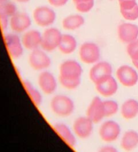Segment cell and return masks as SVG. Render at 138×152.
I'll list each match as a JSON object with an SVG mask.
<instances>
[{
  "instance_id": "d590c367",
  "label": "cell",
  "mask_w": 138,
  "mask_h": 152,
  "mask_svg": "<svg viewBox=\"0 0 138 152\" xmlns=\"http://www.w3.org/2000/svg\"><path fill=\"white\" fill-rule=\"evenodd\" d=\"M137 42H138V38H137Z\"/></svg>"
},
{
  "instance_id": "4dcf8cb0",
  "label": "cell",
  "mask_w": 138,
  "mask_h": 152,
  "mask_svg": "<svg viewBox=\"0 0 138 152\" xmlns=\"http://www.w3.org/2000/svg\"><path fill=\"white\" fill-rule=\"evenodd\" d=\"M100 151H110V152H116L117 151V149H116L115 147L113 146H111V145H106L102 147V148H100V149L99 150Z\"/></svg>"
},
{
  "instance_id": "5bb4252c",
  "label": "cell",
  "mask_w": 138,
  "mask_h": 152,
  "mask_svg": "<svg viewBox=\"0 0 138 152\" xmlns=\"http://www.w3.org/2000/svg\"><path fill=\"white\" fill-rule=\"evenodd\" d=\"M31 19L24 12H17L10 18V26L13 32L22 33L25 32L31 26Z\"/></svg>"
},
{
  "instance_id": "836d02e7",
  "label": "cell",
  "mask_w": 138,
  "mask_h": 152,
  "mask_svg": "<svg viewBox=\"0 0 138 152\" xmlns=\"http://www.w3.org/2000/svg\"><path fill=\"white\" fill-rule=\"evenodd\" d=\"M133 64H134V66L137 69H138V61H133Z\"/></svg>"
},
{
  "instance_id": "7402d4cb",
  "label": "cell",
  "mask_w": 138,
  "mask_h": 152,
  "mask_svg": "<svg viewBox=\"0 0 138 152\" xmlns=\"http://www.w3.org/2000/svg\"><path fill=\"white\" fill-rule=\"evenodd\" d=\"M78 43L76 39L72 35L63 34L58 48L64 54H70L76 50Z\"/></svg>"
},
{
  "instance_id": "30bf717a",
  "label": "cell",
  "mask_w": 138,
  "mask_h": 152,
  "mask_svg": "<svg viewBox=\"0 0 138 152\" xmlns=\"http://www.w3.org/2000/svg\"><path fill=\"white\" fill-rule=\"evenodd\" d=\"M7 51L12 58L18 59L22 56L24 46L22 40L16 34H7L4 36Z\"/></svg>"
},
{
  "instance_id": "ffe728a7",
  "label": "cell",
  "mask_w": 138,
  "mask_h": 152,
  "mask_svg": "<svg viewBox=\"0 0 138 152\" xmlns=\"http://www.w3.org/2000/svg\"><path fill=\"white\" fill-rule=\"evenodd\" d=\"M138 145V133L134 130L127 131L121 138V146L125 151H132Z\"/></svg>"
},
{
  "instance_id": "ac0fdd59",
  "label": "cell",
  "mask_w": 138,
  "mask_h": 152,
  "mask_svg": "<svg viewBox=\"0 0 138 152\" xmlns=\"http://www.w3.org/2000/svg\"><path fill=\"white\" fill-rule=\"evenodd\" d=\"M42 34L36 30H30L26 32L22 38L23 46L29 50L33 51L41 46Z\"/></svg>"
},
{
  "instance_id": "e0dca14e",
  "label": "cell",
  "mask_w": 138,
  "mask_h": 152,
  "mask_svg": "<svg viewBox=\"0 0 138 152\" xmlns=\"http://www.w3.org/2000/svg\"><path fill=\"white\" fill-rule=\"evenodd\" d=\"M120 12L123 18L129 21L138 18V4L135 0H119Z\"/></svg>"
},
{
  "instance_id": "ba28073f",
  "label": "cell",
  "mask_w": 138,
  "mask_h": 152,
  "mask_svg": "<svg viewBox=\"0 0 138 152\" xmlns=\"http://www.w3.org/2000/svg\"><path fill=\"white\" fill-rule=\"evenodd\" d=\"M29 64L35 70H44L51 64V60L43 50L35 49L29 55Z\"/></svg>"
},
{
  "instance_id": "e575fe53",
  "label": "cell",
  "mask_w": 138,
  "mask_h": 152,
  "mask_svg": "<svg viewBox=\"0 0 138 152\" xmlns=\"http://www.w3.org/2000/svg\"><path fill=\"white\" fill-rule=\"evenodd\" d=\"M7 0H0V4L5 3V2H6Z\"/></svg>"
},
{
  "instance_id": "9c48e42d",
  "label": "cell",
  "mask_w": 138,
  "mask_h": 152,
  "mask_svg": "<svg viewBox=\"0 0 138 152\" xmlns=\"http://www.w3.org/2000/svg\"><path fill=\"white\" fill-rule=\"evenodd\" d=\"M116 79L121 85L131 87L136 85L138 81V74L134 69L128 65H122L116 71Z\"/></svg>"
},
{
  "instance_id": "277c9868",
  "label": "cell",
  "mask_w": 138,
  "mask_h": 152,
  "mask_svg": "<svg viewBox=\"0 0 138 152\" xmlns=\"http://www.w3.org/2000/svg\"><path fill=\"white\" fill-rule=\"evenodd\" d=\"M79 56L84 63L94 64L99 61L100 49L96 44L86 42L82 44L79 48Z\"/></svg>"
},
{
  "instance_id": "9a60e30c",
  "label": "cell",
  "mask_w": 138,
  "mask_h": 152,
  "mask_svg": "<svg viewBox=\"0 0 138 152\" xmlns=\"http://www.w3.org/2000/svg\"><path fill=\"white\" fill-rule=\"evenodd\" d=\"M38 84L42 92L51 95L56 91L57 82L55 76L51 72L42 71L38 78Z\"/></svg>"
},
{
  "instance_id": "603a6c76",
  "label": "cell",
  "mask_w": 138,
  "mask_h": 152,
  "mask_svg": "<svg viewBox=\"0 0 138 152\" xmlns=\"http://www.w3.org/2000/svg\"><path fill=\"white\" fill-rule=\"evenodd\" d=\"M85 19L79 14H71L68 15L62 21V26L65 30H76L84 24Z\"/></svg>"
},
{
  "instance_id": "d6a6232c",
  "label": "cell",
  "mask_w": 138,
  "mask_h": 152,
  "mask_svg": "<svg viewBox=\"0 0 138 152\" xmlns=\"http://www.w3.org/2000/svg\"><path fill=\"white\" fill-rule=\"evenodd\" d=\"M16 1L19 2V3H28L30 0H16Z\"/></svg>"
},
{
  "instance_id": "1f68e13d",
  "label": "cell",
  "mask_w": 138,
  "mask_h": 152,
  "mask_svg": "<svg viewBox=\"0 0 138 152\" xmlns=\"http://www.w3.org/2000/svg\"><path fill=\"white\" fill-rule=\"evenodd\" d=\"M74 4H82V3H87V2L90 1H94V0H73Z\"/></svg>"
},
{
  "instance_id": "83f0119b",
  "label": "cell",
  "mask_w": 138,
  "mask_h": 152,
  "mask_svg": "<svg viewBox=\"0 0 138 152\" xmlns=\"http://www.w3.org/2000/svg\"><path fill=\"white\" fill-rule=\"evenodd\" d=\"M94 1L87 2V3H82L76 4V8L79 12L80 13H88L91 11L94 7Z\"/></svg>"
},
{
  "instance_id": "d6986e66",
  "label": "cell",
  "mask_w": 138,
  "mask_h": 152,
  "mask_svg": "<svg viewBox=\"0 0 138 152\" xmlns=\"http://www.w3.org/2000/svg\"><path fill=\"white\" fill-rule=\"evenodd\" d=\"M53 128L57 134L69 146L74 147L76 145V139L75 135L67 125L64 124H56L54 125Z\"/></svg>"
},
{
  "instance_id": "2e32d148",
  "label": "cell",
  "mask_w": 138,
  "mask_h": 152,
  "mask_svg": "<svg viewBox=\"0 0 138 152\" xmlns=\"http://www.w3.org/2000/svg\"><path fill=\"white\" fill-rule=\"evenodd\" d=\"M95 86L98 93L105 97H109L114 95L117 92L119 88L117 81L113 76L96 84Z\"/></svg>"
},
{
  "instance_id": "4316f807",
  "label": "cell",
  "mask_w": 138,
  "mask_h": 152,
  "mask_svg": "<svg viewBox=\"0 0 138 152\" xmlns=\"http://www.w3.org/2000/svg\"><path fill=\"white\" fill-rule=\"evenodd\" d=\"M127 52L131 58L132 62L138 61V42L137 40L128 44Z\"/></svg>"
},
{
  "instance_id": "5b68a950",
  "label": "cell",
  "mask_w": 138,
  "mask_h": 152,
  "mask_svg": "<svg viewBox=\"0 0 138 152\" xmlns=\"http://www.w3.org/2000/svg\"><path fill=\"white\" fill-rule=\"evenodd\" d=\"M35 23L41 27H49L53 24L56 20V14L51 7L41 6L36 7L33 12Z\"/></svg>"
},
{
  "instance_id": "52a82bcc",
  "label": "cell",
  "mask_w": 138,
  "mask_h": 152,
  "mask_svg": "<svg viewBox=\"0 0 138 152\" xmlns=\"http://www.w3.org/2000/svg\"><path fill=\"white\" fill-rule=\"evenodd\" d=\"M121 134V127L115 121L109 120L105 121L100 125L99 135L105 142H113L119 138Z\"/></svg>"
},
{
  "instance_id": "4fadbf2b",
  "label": "cell",
  "mask_w": 138,
  "mask_h": 152,
  "mask_svg": "<svg viewBox=\"0 0 138 152\" xmlns=\"http://www.w3.org/2000/svg\"><path fill=\"white\" fill-rule=\"evenodd\" d=\"M86 116L94 124H99L105 117L104 104L101 99L99 96H95L90 102L87 109Z\"/></svg>"
},
{
  "instance_id": "8fae6325",
  "label": "cell",
  "mask_w": 138,
  "mask_h": 152,
  "mask_svg": "<svg viewBox=\"0 0 138 152\" xmlns=\"http://www.w3.org/2000/svg\"><path fill=\"white\" fill-rule=\"evenodd\" d=\"M94 123L88 117H79L73 124V133L81 139H87L93 132Z\"/></svg>"
},
{
  "instance_id": "8992f818",
  "label": "cell",
  "mask_w": 138,
  "mask_h": 152,
  "mask_svg": "<svg viewBox=\"0 0 138 152\" xmlns=\"http://www.w3.org/2000/svg\"><path fill=\"white\" fill-rule=\"evenodd\" d=\"M113 67L111 64L107 61L97 62L94 64L90 70V79L94 83V85L101 82L103 80L112 76Z\"/></svg>"
},
{
  "instance_id": "484cf974",
  "label": "cell",
  "mask_w": 138,
  "mask_h": 152,
  "mask_svg": "<svg viewBox=\"0 0 138 152\" xmlns=\"http://www.w3.org/2000/svg\"><path fill=\"white\" fill-rule=\"evenodd\" d=\"M105 117H109L115 115L119 111V104L113 100H106L103 101Z\"/></svg>"
},
{
  "instance_id": "f1b7e54d",
  "label": "cell",
  "mask_w": 138,
  "mask_h": 152,
  "mask_svg": "<svg viewBox=\"0 0 138 152\" xmlns=\"http://www.w3.org/2000/svg\"><path fill=\"white\" fill-rule=\"evenodd\" d=\"M68 1L69 0H48L49 3L51 6L56 7L64 6L68 3Z\"/></svg>"
},
{
  "instance_id": "d4e9b609",
  "label": "cell",
  "mask_w": 138,
  "mask_h": 152,
  "mask_svg": "<svg viewBox=\"0 0 138 152\" xmlns=\"http://www.w3.org/2000/svg\"><path fill=\"white\" fill-rule=\"evenodd\" d=\"M17 12V7L12 2L6 1L0 4V14L6 15L7 18H11Z\"/></svg>"
},
{
  "instance_id": "7a4b0ae2",
  "label": "cell",
  "mask_w": 138,
  "mask_h": 152,
  "mask_svg": "<svg viewBox=\"0 0 138 152\" xmlns=\"http://www.w3.org/2000/svg\"><path fill=\"white\" fill-rule=\"evenodd\" d=\"M82 72V66L76 60H65L59 66V80H81Z\"/></svg>"
},
{
  "instance_id": "cb8c5ba5",
  "label": "cell",
  "mask_w": 138,
  "mask_h": 152,
  "mask_svg": "<svg viewBox=\"0 0 138 152\" xmlns=\"http://www.w3.org/2000/svg\"><path fill=\"white\" fill-rule=\"evenodd\" d=\"M23 85L34 104L36 106L39 107L42 102V96L41 93L34 87L33 84H31V83L28 80L24 81Z\"/></svg>"
},
{
  "instance_id": "3957f363",
  "label": "cell",
  "mask_w": 138,
  "mask_h": 152,
  "mask_svg": "<svg viewBox=\"0 0 138 152\" xmlns=\"http://www.w3.org/2000/svg\"><path fill=\"white\" fill-rule=\"evenodd\" d=\"M62 34L55 28H49L42 34L41 47L45 52H52L58 48L62 38Z\"/></svg>"
},
{
  "instance_id": "f546056e",
  "label": "cell",
  "mask_w": 138,
  "mask_h": 152,
  "mask_svg": "<svg viewBox=\"0 0 138 152\" xmlns=\"http://www.w3.org/2000/svg\"><path fill=\"white\" fill-rule=\"evenodd\" d=\"M8 18L6 15L0 14V26H1L2 30H6L10 22L8 21Z\"/></svg>"
},
{
  "instance_id": "44dd1931",
  "label": "cell",
  "mask_w": 138,
  "mask_h": 152,
  "mask_svg": "<svg viewBox=\"0 0 138 152\" xmlns=\"http://www.w3.org/2000/svg\"><path fill=\"white\" fill-rule=\"evenodd\" d=\"M121 113L124 119H134L138 114V102L135 99L125 101L121 107Z\"/></svg>"
},
{
  "instance_id": "6da1fadb",
  "label": "cell",
  "mask_w": 138,
  "mask_h": 152,
  "mask_svg": "<svg viewBox=\"0 0 138 152\" xmlns=\"http://www.w3.org/2000/svg\"><path fill=\"white\" fill-rule=\"evenodd\" d=\"M50 105L53 113L62 117L70 116L75 109V104L72 99L64 95H57L53 96Z\"/></svg>"
},
{
  "instance_id": "7c38bea8",
  "label": "cell",
  "mask_w": 138,
  "mask_h": 152,
  "mask_svg": "<svg viewBox=\"0 0 138 152\" xmlns=\"http://www.w3.org/2000/svg\"><path fill=\"white\" fill-rule=\"evenodd\" d=\"M117 34L122 42L129 44L138 38V26L131 23H122L118 26Z\"/></svg>"
}]
</instances>
